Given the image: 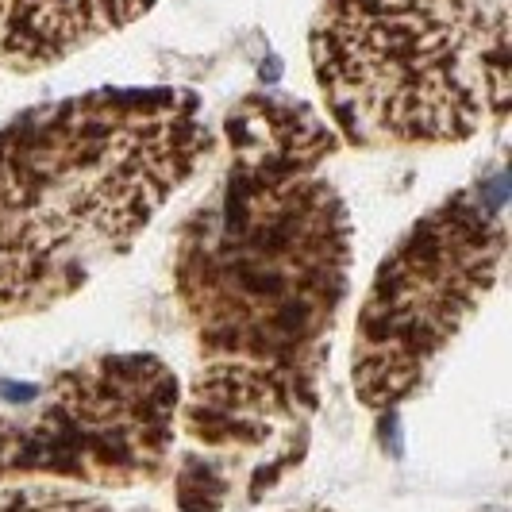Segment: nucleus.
Returning a JSON list of instances; mask_svg holds the SVG:
<instances>
[{"label": "nucleus", "instance_id": "f03ea898", "mask_svg": "<svg viewBox=\"0 0 512 512\" xmlns=\"http://www.w3.org/2000/svg\"><path fill=\"white\" fill-rule=\"evenodd\" d=\"M216 151L193 89H89L0 124V324L124 258Z\"/></svg>", "mask_w": 512, "mask_h": 512}, {"label": "nucleus", "instance_id": "f257e3e1", "mask_svg": "<svg viewBox=\"0 0 512 512\" xmlns=\"http://www.w3.org/2000/svg\"><path fill=\"white\" fill-rule=\"evenodd\" d=\"M231 158L178 231L170 278L193 343L178 432L208 455H255L320 405L351 289L355 224L324 174L339 147L312 108L247 97Z\"/></svg>", "mask_w": 512, "mask_h": 512}, {"label": "nucleus", "instance_id": "39448f33", "mask_svg": "<svg viewBox=\"0 0 512 512\" xmlns=\"http://www.w3.org/2000/svg\"><path fill=\"white\" fill-rule=\"evenodd\" d=\"M178 412V374L154 355H97L66 366L35 405L0 416V482H158L174 459Z\"/></svg>", "mask_w": 512, "mask_h": 512}, {"label": "nucleus", "instance_id": "7ed1b4c3", "mask_svg": "<svg viewBox=\"0 0 512 512\" xmlns=\"http://www.w3.org/2000/svg\"><path fill=\"white\" fill-rule=\"evenodd\" d=\"M308 58L351 147H447L509 120V0H320Z\"/></svg>", "mask_w": 512, "mask_h": 512}, {"label": "nucleus", "instance_id": "0eeeda50", "mask_svg": "<svg viewBox=\"0 0 512 512\" xmlns=\"http://www.w3.org/2000/svg\"><path fill=\"white\" fill-rule=\"evenodd\" d=\"M0 512H116L104 497L47 482H20L0 489Z\"/></svg>", "mask_w": 512, "mask_h": 512}, {"label": "nucleus", "instance_id": "20e7f679", "mask_svg": "<svg viewBox=\"0 0 512 512\" xmlns=\"http://www.w3.org/2000/svg\"><path fill=\"white\" fill-rule=\"evenodd\" d=\"M509 255V178L497 162L428 208L385 251L355 320L351 385L366 409L416 397L474 320Z\"/></svg>", "mask_w": 512, "mask_h": 512}, {"label": "nucleus", "instance_id": "6e6552de", "mask_svg": "<svg viewBox=\"0 0 512 512\" xmlns=\"http://www.w3.org/2000/svg\"><path fill=\"white\" fill-rule=\"evenodd\" d=\"M293 512H332V509H293Z\"/></svg>", "mask_w": 512, "mask_h": 512}, {"label": "nucleus", "instance_id": "423d86ee", "mask_svg": "<svg viewBox=\"0 0 512 512\" xmlns=\"http://www.w3.org/2000/svg\"><path fill=\"white\" fill-rule=\"evenodd\" d=\"M158 0H0V66L35 74L147 16Z\"/></svg>", "mask_w": 512, "mask_h": 512}]
</instances>
